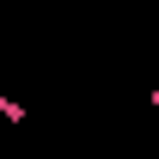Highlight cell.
I'll return each mask as SVG.
<instances>
[{"label":"cell","instance_id":"obj_1","mask_svg":"<svg viewBox=\"0 0 159 159\" xmlns=\"http://www.w3.org/2000/svg\"><path fill=\"white\" fill-rule=\"evenodd\" d=\"M0 116H6V122H12V129H19V122H25V104H12V98H6V92H0Z\"/></svg>","mask_w":159,"mask_h":159},{"label":"cell","instance_id":"obj_2","mask_svg":"<svg viewBox=\"0 0 159 159\" xmlns=\"http://www.w3.org/2000/svg\"><path fill=\"white\" fill-rule=\"evenodd\" d=\"M74 159H80V153H74Z\"/></svg>","mask_w":159,"mask_h":159}]
</instances>
